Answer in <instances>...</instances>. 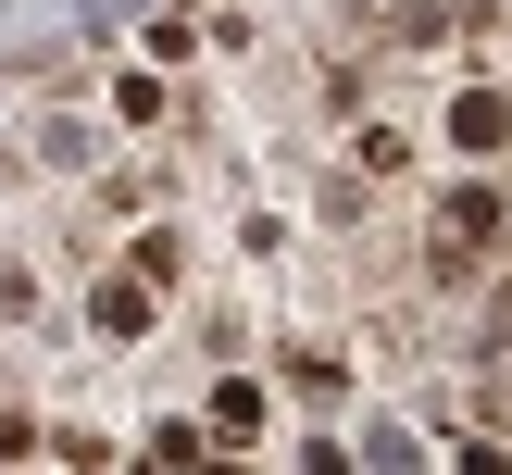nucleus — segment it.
<instances>
[{"mask_svg": "<svg viewBox=\"0 0 512 475\" xmlns=\"http://www.w3.org/2000/svg\"><path fill=\"white\" fill-rule=\"evenodd\" d=\"M288 250H300L288 213H238V263H288Z\"/></svg>", "mask_w": 512, "mask_h": 475, "instance_id": "nucleus-11", "label": "nucleus"}, {"mask_svg": "<svg viewBox=\"0 0 512 475\" xmlns=\"http://www.w3.org/2000/svg\"><path fill=\"white\" fill-rule=\"evenodd\" d=\"M425 150H438V163H512V88H488V75H450L438 113H425Z\"/></svg>", "mask_w": 512, "mask_h": 475, "instance_id": "nucleus-2", "label": "nucleus"}, {"mask_svg": "<svg viewBox=\"0 0 512 475\" xmlns=\"http://www.w3.org/2000/svg\"><path fill=\"white\" fill-rule=\"evenodd\" d=\"M25 150H38V175H100V125H88V113H38Z\"/></svg>", "mask_w": 512, "mask_h": 475, "instance_id": "nucleus-5", "label": "nucleus"}, {"mask_svg": "<svg viewBox=\"0 0 512 475\" xmlns=\"http://www.w3.org/2000/svg\"><path fill=\"white\" fill-rule=\"evenodd\" d=\"M488 400H500V413H512V350H500V375H488Z\"/></svg>", "mask_w": 512, "mask_h": 475, "instance_id": "nucleus-13", "label": "nucleus"}, {"mask_svg": "<svg viewBox=\"0 0 512 475\" xmlns=\"http://www.w3.org/2000/svg\"><path fill=\"white\" fill-rule=\"evenodd\" d=\"M338 163L363 175V188H413V175H425V125H400V113H350V125H338Z\"/></svg>", "mask_w": 512, "mask_h": 475, "instance_id": "nucleus-3", "label": "nucleus"}, {"mask_svg": "<svg viewBox=\"0 0 512 475\" xmlns=\"http://www.w3.org/2000/svg\"><path fill=\"white\" fill-rule=\"evenodd\" d=\"M500 238H512L500 163H450L438 200H425V263H438V288H475V263H500Z\"/></svg>", "mask_w": 512, "mask_h": 475, "instance_id": "nucleus-1", "label": "nucleus"}, {"mask_svg": "<svg viewBox=\"0 0 512 475\" xmlns=\"http://www.w3.org/2000/svg\"><path fill=\"white\" fill-rule=\"evenodd\" d=\"M275 388H300V400H338L350 375H338V350H325V338H275Z\"/></svg>", "mask_w": 512, "mask_h": 475, "instance_id": "nucleus-7", "label": "nucleus"}, {"mask_svg": "<svg viewBox=\"0 0 512 475\" xmlns=\"http://www.w3.org/2000/svg\"><path fill=\"white\" fill-rule=\"evenodd\" d=\"M125 450H138V463H213V438H200L188 413H150V425H138Z\"/></svg>", "mask_w": 512, "mask_h": 475, "instance_id": "nucleus-10", "label": "nucleus"}, {"mask_svg": "<svg viewBox=\"0 0 512 475\" xmlns=\"http://www.w3.org/2000/svg\"><path fill=\"white\" fill-rule=\"evenodd\" d=\"M100 100H113V125H138V138H150V125L175 113V75H163V63H125V75H113Z\"/></svg>", "mask_w": 512, "mask_h": 475, "instance_id": "nucleus-6", "label": "nucleus"}, {"mask_svg": "<svg viewBox=\"0 0 512 475\" xmlns=\"http://www.w3.org/2000/svg\"><path fill=\"white\" fill-rule=\"evenodd\" d=\"M25 325H50V275L25 250H0V338H25Z\"/></svg>", "mask_w": 512, "mask_h": 475, "instance_id": "nucleus-8", "label": "nucleus"}, {"mask_svg": "<svg viewBox=\"0 0 512 475\" xmlns=\"http://www.w3.org/2000/svg\"><path fill=\"white\" fill-rule=\"evenodd\" d=\"M38 450V413H0V463H25Z\"/></svg>", "mask_w": 512, "mask_h": 475, "instance_id": "nucleus-12", "label": "nucleus"}, {"mask_svg": "<svg viewBox=\"0 0 512 475\" xmlns=\"http://www.w3.org/2000/svg\"><path fill=\"white\" fill-rule=\"evenodd\" d=\"M200 438H263V375H225V388H213V425H200Z\"/></svg>", "mask_w": 512, "mask_h": 475, "instance_id": "nucleus-9", "label": "nucleus"}, {"mask_svg": "<svg viewBox=\"0 0 512 475\" xmlns=\"http://www.w3.org/2000/svg\"><path fill=\"white\" fill-rule=\"evenodd\" d=\"M88 325H100V338H150V325H163V288H150L138 263H125V275H88Z\"/></svg>", "mask_w": 512, "mask_h": 475, "instance_id": "nucleus-4", "label": "nucleus"}]
</instances>
